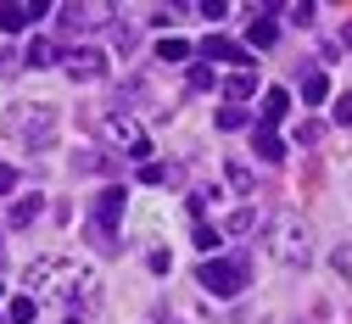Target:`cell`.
Wrapping results in <instances>:
<instances>
[{
  "instance_id": "cell-29",
  "label": "cell",
  "mask_w": 352,
  "mask_h": 324,
  "mask_svg": "<svg viewBox=\"0 0 352 324\" xmlns=\"http://www.w3.org/2000/svg\"><path fill=\"white\" fill-rule=\"evenodd\" d=\"M201 17H212V23H224V17H230V6H224V0H207V6H201Z\"/></svg>"
},
{
  "instance_id": "cell-16",
  "label": "cell",
  "mask_w": 352,
  "mask_h": 324,
  "mask_svg": "<svg viewBox=\"0 0 352 324\" xmlns=\"http://www.w3.org/2000/svg\"><path fill=\"white\" fill-rule=\"evenodd\" d=\"M157 56H162V62H190V56H196V45L179 39V34H168V39H157Z\"/></svg>"
},
{
  "instance_id": "cell-28",
  "label": "cell",
  "mask_w": 352,
  "mask_h": 324,
  "mask_svg": "<svg viewBox=\"0 0 352 324\" xmlns=\"http://www.w3.org/2000/svg\"><path fill=\"white\" fill-rule=\"evenodd\" d=\"M146 263H151V274H168V263H173V257H168L162 246H151V257H146Z\"/></svg>"
},
{
  "instance_id": "cell-27",
  "label": "cell",
  "mask_w": 352,
  "mask_h": 324,
  "mask_svg": "<svg viewBox=\"0 0 352 324\" xmlns=\"http://www.w3.org/2000/svg\"><path fill=\"white\" fill-rule=\"evenodd\" d=\"M112 39H118V51H135V45H140V28H129V23H118V28H112Z\"/></svg>"
},
{
  "instance_id": "cell-30",
  "label": "cell",
  "mask_w": 352,
  "mask_h": 324,
  "mask_svg": "<svg viewBox=\"0 0 352 324\" xmlns=\"http://www.w3.org/2000/svg\"><path fill=\"white\" fill-rule=\"evenodd\" d=\"M336 123H346V129H352V96H341V101H336Z\"/></svg>"
},
{
  "instance_id": "cell-5",
  "label": "cell",
  "mask_w": 352,
  "mask_h": 324,
  "mask_svg": "<svg viewBox=\"0 0 352 324\" xmlns=\"http://www.w3.org/2000/svg\"><path fill=\"white\" fill-rule=\"evenodd\" d=\"M96 129L107 134L118 151H129L135 162H151V134H146L135 118H123V112H101V118H96Z\"/></svg>"
},
{
  "instance_id": "cell-24",
  "label": "cell",
  "mask_w": 352,
  "mask_h": 324,
  "mask_svg": "<svg viewBox=\"0 0 352 324\" xmlns=\"http://www.w3.org/2000/svg\"><path fill=\"white\" fill-rule=\"evenodd\" d=\"M196 246H201V252H218V246H224V229H212V224H196Z\"/></svg>"
},
{
  "instance_id": "cell-9",
  "label": "cell",
  "mask_w": 352,
  "mask_h": 324,
  "mask_svg": "<svg viewBox=\"0 0 352 324\" xmlns=\"http://www.w3.org/2000/svg\"><path fill=\"white\" fill-rule=\"evenodd\" d=\"M196 51H201V62H207V67H212V62H230L235 73H246V51H241L235 39H224V34H207Z\"/></svg>"
},
{
  "instance_id": "cell-31",
  "label": "cell",
  "mask_w": 352,
  "mask_h": 324,
  "mask_svg": "<svg viewBox=\"0 0 352 324\" xmlns=\"http://www.w3.org/2000/svg\"><path fill=\"white\" fill-rule=\"evenodd\" d=\"M12 184H17V168H0V196H6Z\"/></svg>"
},
{
  "instance_id": "cell-8",
  "label": "cell",
  "mask_w": 352,
  "mask_h": 324,
  "mask_svg": "<svg viewBox=\"0 0 352 324\" xmlns=\"http://www.w3.org/2000/svg\"><path fill=\"white\" fill-rule=\"evenodd\" d=\"M45 12H51L45 0H6V6H0V34H23L28 23H39Z\"/></svg>"
},
{
  "instance_id": "cell-12",
  "label": "cell",
  "mask_w": 352,
  "mask_h": 324,
  "mask_svg": "<svg viewBox=\"0 0 352 324\" xmlns=\"http://www.w3.org/2000/svg\"><path fill=\"white\" fill-rule=\"evenodd\" d=\"M302 101H307V107H324V101H330V73L307 67V73H302Z\"/></svg>"
},
{
  "instance_id": "cell-26",
  "label": "cell",
  "mask_w": 352,
  "mask_h": 324,
  "mask_svg": "<svg viewBox=\"0 0 352 324\" xmlns=\"http://www.w3.org/2000/svg\"><path fill=\"white\" fill-rule=\"evenodd\" d=\"M285 17H291V23H302V28H307V23H314V17H319V6H314V0H296V6H291V12H285Z\"/></svg>"
},
{
  "instance_id": "cell-11",
  "label": "cell",
  "mask_w": 352,
  "mask_h": 324,
  "mask_svg": "<svg viewBox=\"0 0 352 324\" xmlns=\"http://www.w3.org/2000/svg\"><path fill=\"white\" fill-rule=\"evenodd\" d=\"M274 39H280V23H274V12H257V17H252V28H246V45H252V51H269Z\"/></svg>"
},
{
  "instance_id": "cell-14",
  "label": "cell",
  "mask_w": 352,
  "mask_h": 324,
  "mask_svg": "<svg viewBox=\"0 0 352 324\" xmlns=\"http://www.w3.org/2000/svg\"><path fill=\"white\" fill-rule=\"evenodd\" d=\"M285 112H291V96H285V89H280V84H269V89H263V123H269V129H274V123H280Z\"/></svg>"
},
{
  "instance_id": "cell-10",
  "label": "cell",
  "mask_w": 352,
  "mask_h": 324,
  "mask_svg": "<svg viewBox=\"0 0 352 324\" xmlns=\"http://www.w3.org/2000/svg\"><path fill=\"white\" fill-rule=\"evenodd\" d=\"M252 146H257L263 162H285V140H280V129H269V123L252 129Z\"/></svg>"
},
{
  "instance_id": "cell-6",
  "label": "cell",
  "mask_w": 352,
  "mask_h": 324,
  "mask_svg": "<svg viewBox=\"0 0 352 324\" xmlns=\"http://www.w3.org/2000/svg\"><path fill=\"white\" fill-rule=\"evenodd\" d=\"M123 202H129V191L123 184H112V191L90 207V224H84V235H90L96 246H112L118 241V218H123Z\"/></svg>"
},
{
  "instance_id": "cell-1",
  "label": "cell",
  "mask_w": 352,
  "mask_h": 324,
  "mask_svg": "<svg viewBox=\"0 0 352 324\" xmlns=\"http://www.w3.org/2000/svg\"><path fill=\"white\" fill-rule=\"evenodd\" d=\"M23 285H28V296H34V302H51V296L90 302L96 274H90V268H78V263H67V257H45V263H28Z\"/></svg>"
},
{
  "instance_id": "cell-15",
  "label": "cell",
  "mask_w": 352,
  "mask_h": 324,
  "mask_svg": "<svg viewBox=\"0 0 352 324\" xmlns=\"http://www.w3.org/2000/svg\"><path fill=\"white\" fill-rule=\"evenodd\" d=\"M101 17H112V6H101V0H96V6H62V23H67V28H84V23H101Z\"/></svg>"
},
{
  "instance_id": "cell-33",
  "label": "cell",
  "mask_w": 352,
  "mask_h": 324,
  "mask_svg": "<svg viewBox=\"0 0 352 324\" xmlns=\"http://www.w3.org/2000/svg\"><path fill=\"white\" fill-rule=\"evenodd\" d=\"M0 296H6V291H0Z\"/></svg>"
},
{
  "instance_id": "cell-13",
  "label": "cell",
  "mask_w": 352,
  "mask_h": 324,
  "mask_svg": "<svg viewBox=\"0 0 352 324\" xmlns=\"http://www.w3.org/2000/svg\"><path fill=\"white\" fill-rule=\"evenodd\" d=\"M224 96H230V107L252 101V96H257V73H252V67H246V73H230V78H224Z\"/></svg>"
},
{
  "instance_id": "cell-7",
  "label": "cell",
  "mask_w": 352,
  "mask_h": 324,
  "mask_svg": "<svg viewBox=\"0 0 352 324\" xmlns=\"http://www.w3.org/2000/svg\"><path fill=\"white\" fill-rule=\"evenodd\" d=\"M62 73L78 78V84H96L107 73V56L96 51V45H67V51H62Z\"/></svg>"
},
{
  "instance_id": "cell-25",
  "label": "cell",
  "mask_w": 352,
  "mask_h": 324,
  "mask_svg": "<svg viewBox=\"0 0 352 324\" xmlns=\"http://www.w3.org/2000/svg\"><path fill=\"white\" fill-rule=\"evenodd\" d=\"M190 84H196V89H212V84H218V73H212L207 62H190Z\"/></svg>"
},
{
  "instance_id": "cell-17",
  "label": "cell",
  "mask_w": 352,
  "mask_h": 324,
  "mask_svg": "<svg viewBox=\"0 0 352 324\" xmlns=\"http://www.w3.org/2000/svg\"><path fill=\"white\" fill-rule=\"evenodd\" d=\"M23 62H28V67H51V62L62 67V51H56V45H51V39H34V45H28V51H23Z\"/></svg>"
},
{
  "instance_id": "cell-23",
  "label": "cell",
  "mask_w": 352,
  "mask_h": 324,
  "mask_svg": "<svg viewBox=\"0 0 352 324\" xmlns=\"http://www.w3.org/2000/svg\"><path fill=\"white\" fill-rule=\"evenodd\" d=\"M218 129H230V134L246 129V107H230V101H224V107H218Z\"/></svg>"
},
{
  "instance_id": "cell-3",
  "label": "cell",
  "mask_w": 352,
  "mask_h": 324,
  "mask_svg": "<svg viewBox=\"0 0 352 324\" xmlns=\"http://www.w3.org/2000/svg\"><path fill=\"white\" fill-rule=\"evenodd\" d=\"M0 134H12V140L28 146V151H45V146L56 140V107H45V101H17V107L0 112Z\"/></svg>"
},
{
  "instance_id": "cell-22",
  "label": "cell",
  "mask_w": 352,
  "mask_h": 324,
  "mask_svg": "<svg viewBox=\"0 0 352 324\" xmlns=\"http://www.w3.org/2000/svg\"><path fill=\"white\" fill-rule=\"evenodd\" d=\"M173 173H179V168H168V162H140V173H135V179H140V184H168Z\"/></svg>"
},
{
  "instance_id": "cell-2",
  "label": "cell",
  "mask_w": 352,
  "mask_h": 324,
  "mask_svg": "<svg viewBox=\"0 0 352 324\" xmlns=\"http://www.w3.org/2000/svg\"><path fill=\"white\" fill-rule=\"evenodd\" d=\"M269 252L285 263V268H307L314 263V224H307L302 213H291V207H280L274 218H269Z\"/></svg>"
},
{
  "instance_id": "cell-4",
  "label": "cell",
  "mask_w": 352,
  "mask_h": 324,
  "mask_svg": "<svg viewBox=\"0 0 352 324\" xmlns=\"http://www.w3.org/2000/svg\"><path fill=\"white\" fill-rule=\"evenodd\" d=\"M196 280H201V291H212L218 302H235V296L252 285V257H246V252H230V257H207V263L196 268Z\"/></svg>"
},
{
  "instance_id": "cell-18",
  "label": "cell",
  "mask_w": 352,
  "mask_h": 324,
  "mask_svg": "<svg viewBox=\"0 0 352 324\" xmlns=\"http://www.w3.org/2000/svg\"><path fill=\"white\" fill-rule=\"evenodd\" d=\"M34 318H39V302H34V296H28V291H23V296H12V302H6V324H34Z\"/></svg>"
},
{
  "instance_id": "cell-21",
  "label": "cell",
  "mask_w": 352,
  "mask_h": 324,
  "mask_svg": "<svg viewBox=\"0 0 352 324\" xmlns=\"http://www.w3.org/2000/svg\"><path fill=\"white\" fill-rule=\"evenodd\" d=\"M39 207H45V196H39V191H34V196H17L12 224H34V218H39Z\"/></svg>"
},
{
  "instance_id": "cell-19",
  "label": "cell",
  "mask_w": 352,
  "mask_h": 324,
  "mask_svg": "<svg viewBox=\"0 0 352 324\" xmlns=\"http://www.w3.org/2000/svg\"><path fill=\"white\" fill-rule=\"evenodd\" d=\"M224 179L235 184V191H241V196H252V191H257V173H252L246 162H224Z\"/></svg>"
},
{
  "instance_id": "cell-20",
  "label": "cell",
  "mask_w": 352,
  "mask_h": 324,
  "mask_svg": "<svg viewBox=\"0 0 352 324\" xmlns=\"http://www.w3.org/2000/svg\"><path fill=\"white\" fill-rule=\"evenodd\" d=\"M246 229H257V207H235L224 218V235H246Z\"/></svg>"
},
{
  "instance_id": "cell-32",
  "label": "cell",
  "mask_w": 352,
  "mask_h": 324,
  "mask_svg": "<svg viewBox=\"0 0 352 324\" xmlns=\"http://www.w3.org/2000/svg\"><path fill=\"white\" fill-rule=\"evenodd\" d=\"M67 324H78V318H67Z\"/></svg>"
}]
</instances>
